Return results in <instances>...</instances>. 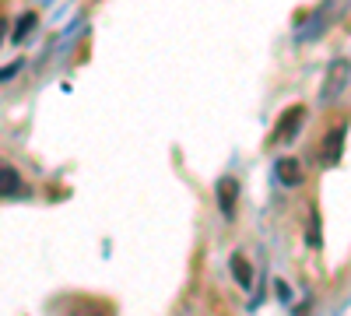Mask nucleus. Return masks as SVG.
Returning <instances> with one entry per match:
<instances>
[{"label":"nucleus","mask_w":351,"mask_h":316,"mask_svg":"<svg viewBox=\"0 0 351 316\" xmlns=\"http://www.w3.org/2000/svg\"><path fill=\"white\" fill-rule=\"evenodd\" d=\"M32 28H36V14H25V18H21V25H18V32H14V42H21L28 32H32Z\"/></svg>","instance_id":"423d86ee"},{"label":"nucleus","mask_w":351,"mask_h":316,"mask_svg":"<svg viewBox=\"0 0 351 316\" xmlns=\"http://www.w3.org/2000/svg\"><path fill=\"white\" fill-rule=\"evenodd\" d=\"M278 176H281L285 186H299V183H302V169H299L295 158H281V162H278Z\"/></svg>","instance_id":"f03ea898"},{"label":"nucleus","mask_w":351,"mask_h":316,"mask_svg":"<svg viewBox=\"0 0 351 316\" xmlns=\"http://www.w3.org/2000/svg\"><path fill=\"white\" fill-rule=\"evenodd\" d=\"M218 204L225 215H232V208H236V180H221L218 183Z\"/></svg>","instance_id":"20e7f679"},{"label":"nucleus","mask_w":351,"mask_h":316,"mask_svg":"<svg viewBox=\"0 0 351 316\" xmlns=\"http://www.w3.org/2000/svg\"><path fill=\"white\" fill-rule=\"evenodd\" d=\"M299 120H302V109H299V106H295V109H288L285 117L278 120V137H281V141H291V137H295Z\"/></svg>","instance_id":"7ed1b4c3"},{"label":"nucleus","mask_w":351,"mask_h":316,"mask_svg":"<svg viewBox=\"0 0 351 316\" xmlns=\"http://www.w3.org/2000/svg\"><path fill=\"white\" fill-rule=\"evenodd\" d=\"M232 267H236V278H239L243 284H250V267H246L243 256H232Z\"/></svg>","instance_id":"0eeeda50"},{"label":"nucleus","mask_w":351,"mask_h":316,"mask_svg":"<svg viewBox=\"0 0 351 316\" xmlns=\"http://www.w3.org/2000/svg\"><path fill=\"white\" fill-rule=\"evenodd\" d=\"M18 186H21L18 172H14V169H8V165H0V193H14Z\"/></svg>","instance_id":"39448f33"},{"label":"nucleus","mask_w":351,"mask_h":316,"mask_svg":"<svg viewBox=\"0 0 351 316\" xmlns=\"http://www.w3.org/2000/svg\"><path fill=\"white\" fill-rule=\"evenodd\" d=\"M348 64L344 60H334L330 64V71H327V81H324V92H319V99H324V102H330L334 95H341L344 92V84H348Z\"/></svg>","instance_id":"f257e3e1"},{"label":"nucleus","mask_w":351,"mask_h":316,"mask_svg":"<svg viewBox=\"0 0 351 316\" xmlns=\"http://www.w3.org/2000/svg\"><path fill=\"white\" fill-rule=\"evenodd\" d=\"M77 316H102V313H77Z\"/></svg>","instance_id":"6e6552de"}]
</instances>
